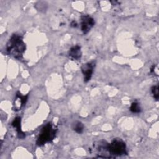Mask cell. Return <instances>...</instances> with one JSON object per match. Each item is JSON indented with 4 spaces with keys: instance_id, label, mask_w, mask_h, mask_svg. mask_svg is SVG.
<instances>
[{
    "instance_id": "cell-8",
    "label": "cell",
    "mask_w": 159,
    "mask_h": 159,
    "mask_svg": "<svg viewBox=\"0 0 159 159\" xmlns=\"http://www.w3.org/2000/svg\"><path fill=\"white\" fill-rule=\"evenodd\" d=\"M20 124H21V118L20 117H16L12 122V125L14 128H16L19 138L24 139L25 135V133L21 129Z\"/></svg>"
},
{
    "instance_id": "cell-3",
    "label": "cell",
    "mask_w": 159,
    "mask_h": 159,
    "mask_svg": "<svg viewBox=\"0 0 159 159\" xmlns=\"http://www.w3.org/2000/svg\"><path fill=\"white\" fill-rule=\"evenodd\" d=\"M107 151L114 156H122L127 154V147L124 142L121 139H114L107 143Z\"/></svg>"
},
{
    "instance_id": "cell-7",
    "label": "cell",
    "mask_w": 159,
    "mask_h": 159,
    "mask_svg": "<svg viewBox=\"0 0 159 159\" xmlns=\"http://www.w3.org/2000/svg\"><path fill=\"white\" fill-rule=\"evenodd\" d=\"M68 55L73 60H80L82 55L81 47L78 45L71 47L68 51Z\"/></svg>"
},
{
    "instance_id": "cell-6",
    "label": "cell",
    "mask_w": 159,
    "mask_h": 159,
    "mask_svg": "<svg viewBox=\"0 0 159 159\" xmlns=\"http://www.w3.org/2000/svg\"><path fill=\"white\" fill-rule=\"evenodd\" d=\"M28 99V94L22 95L20 93L17 92L16 93V99L14 102V110L16 111L20 110L22 106H24Z\"/></svg>"
},
{
    "instance_id": "cell-9",
    "label": "cell",
    "mask_w": 159,
    "mask_h": 159,
    "mask_svg": "<svg viewBox=\"0 0 159 159\" xmlns=\"http://www.w3.org/2000/svg\"><path fill=\"white\" fill-rule=\"evenodd\" d=\"M72 129L78 134H81L83 132L84 129V125L80 121H75L71 125Z\"/></svg>"
},
{
    "instance_id": "cell-5",
    "label": "cell",
    "mask_w": 159,
    "mask_h": 159,
    "mask_svg": "<svg viewBox=\"0 0 159 159\" xmlns=\"http://www.w3.org/2000/svg\"><path fill=\"white\" fill-rule=\"evenodd\" d=\"M95 66V63L94 61H90L86 63L83 64L81 66V71L84 76V82H88L89 81L91 76L93 75V71H94V68Z\"/></svg>"
},
{
    "instance_id": "cell-12",
    "label": "cell",
    "mask_w": 159,
    "mask_h": 159,
    "mask_svg": "<svg viewBox=\"0 0 159 159\" xmlns=\"http://www.w3.org/2000/svg\"><path fill=\"white\" fill-rule=\"evenodd\" d=\"M150 73L153 75H158V65H153L151 68H150Z\"/></svg>"
},
{
    "instance_id": "cell-1",
    "label": "cell",
    "mask_w": 159,
    "mask_h": 159,
    "mask_svg": "<svg viewBox=\"0 0 159 159\" xmlns=\"http://www.w3.org/2000/svg\"><path fill=\"white\" fill-rule=\"evenodd\" d=\"M6 48L10 55L16 59H21L25 50V44L22 37L19 34H13L7 42Z\"/></svg>"
},
{
    "instance_id": "cell-10",
    "label": "cell",
    "mask_w": 159,
    "mask_h": 159,
    "mask_svg": "<svg viewBox=\"0 0 159 159\" xmlns=\"http://www.w3.org/2000/svg\"><path fill=\"white\" fill-rule=\"evenodd\" d=\"M130 110L133 113H139L141 111V108L138 102H134L132 103L130 107Z\"/></svg>"
},
{
    "instance_id": "cell-13",
    "label": "cell",
    "mask_w": 159,
    "mask_h": 159,
    "mask_svg": "<svg viewBox=\"0 0 159 159\" xmlns=\"http://www.w3.org/2000/svg\"><path fill=\"white\" fill-rule=\"evenodd\" d=\"M77 25H78V24H77V22H76V21L73 20V21H72V22H71V27H77Z\"/></svg>"
},
{
    "instance_id": "cell-2",
    "label": "cell",
    "mask_w": 159,
    "mask_h": 159,
    "mask_svg": "<svg viewBox=\"0 0 159 159\" xmlns=\"http://www.w3.org/2000/svg\"><path fill=\"white\" fill-rule=\"evenodd\" d=\"M57 132V129L50 123H47L44 125L38 136L36 143L39 146H42L44 144L50 142L53 140Z\"/></svg>"
},
{
    "instance_id": "cell-11",
    "label": "cell",
    "mask_w": 159,
    "mask_h": 159,
    "mask_svg": "<svg viewBox=\"0 0 159 159\" xmlns=\"http://www.w3.org/2000/svg\"><path fill=\"white\" fill-rule=\"evenodd\" d=\"M151 92L153 94V98L156 100H158V96H159V93H158V85H155L153 86L151 88Z\"/></svg>"
},
{
    "instance_id": "cell-4",
    "label": "cell",
    "mask_w": 159,
    "mask_h": 159,
    "mask_svg": "<svg viewBox=\"0 0 159 159\" xmlns=\"http://www.w3.org/2000/svg\"><path fill=\"white\" fill-rule=\"evenodd\" d=\"M94 25V19L88 14L81 17V30L84 34H88Z\"/></svg>"
}]
</instances>
